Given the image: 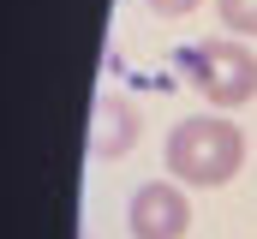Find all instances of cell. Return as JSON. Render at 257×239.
Masks as SVG:
<instances>
[{
  "instance_id": "cell-1",
  "label": "cell",
  "mask_w": 257,
  "mask_h": 239,
  "mask_svg": "<svg viewBox=\"0 0 257 239\" xmlns=\"http://www.w3.org/2000/svg\"><path fill=\"white\" fill-rule=\"evenodd\" d=\"M239 156H245V138L233 120H215V114H197L180 120L168 132V174L186 179V185H221V179L239 174Z\"/></svg>"
},
{
  "instance_id": "cell-2",
  "label": "cell",
  "mask_w": 257,
  "mask_h": 239,
  "mask_svg": "<svg viewBox=\"0 0 257 239\" xmlns=\"http://www.w3.org/2000/svg\"><path fill=\"white\" fill-rule=\"evenodd\" d=\"M180 66L192 72V84L215 108H233V102L257 96V54L245 42H197V48H186Z\"/></svg>"
},
{
  "instance_id": "cell-3",
  "label": "cell",
  "mask_w": 257,
  "mask_h": 239,
  "mask_svg": "<svg viewBox=\"0 0 257 239\" xmlns=\"http://www.w3.org/2000/svg\"><path fill=\"white\" fill-rule=\"evenodd\" d=\"M126 221H132V239H186V227H192V203H186L180 185L150 179V185L132 191Z\"/></svg>"
},
{
  "instance_id": "cell-4",
  "label": "cell",
  "mask_w": 257,
  "mask_h": 239,
  "mask_svg": "<svg viewBox=\"0 0 257 239\" xmlns=\"http://www.w3.org/2000/svg\"><path fill=\"white\" fill-rule=\"evenodd\" d=\"M102 114L114 120V126L96 138V156H114V150H126L132 138H138V108H132V102H114V96H102Z\"/></svg>"
},
{
  "instance_id": "cell-5",
  "label": "cell",
  "mask_w": 257,
  "mask_h": 239,
  "mask_svg": "<svg viewBox=\"0 0 257 239\" xmlns=\"http://www.w3.org/2000/svg\"><path fill=\"white\" fill-rule=\"evenodd\" d=\"M215 12L233 36H257V0H215Z\"/></svg>"
},
{
  "instance_id": "cell-6",
  "label": "cell",
  "mask_w": 257,
  "mask_h": 239,
  "mask_svg": "<svg viewBox=\"0 0 257 239\" xmlns=\"http://www.w3.org/2000/svg\"><path fill=\"white\" fill-rule=\"evenodd\" d=\"M197 0H150V12H162V18H186Z\"/></svg>"
}]
</instances>
